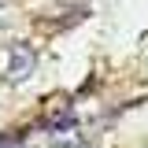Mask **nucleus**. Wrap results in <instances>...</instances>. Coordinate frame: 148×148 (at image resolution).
Returning a JSON list of instances; mask_svg holds the SVG:
<instances>
[{"instance_id":"nucleus-1","label":"nucleus","mask_w":148,"mask_h":148,"mask_svg":"<svg viewBox=\"0 0 148 148\" xmlns=\"http://www.w3.org/2000/svg\"><path fill=\"white\" fill-rule=\"evenodd\" d=\"M30 71H34V52L30 48H18L15 56H11V82H22V78H30Z\"/></svg>"}]
</instances>
